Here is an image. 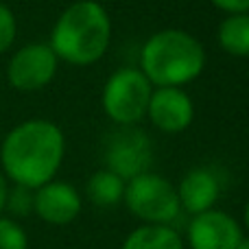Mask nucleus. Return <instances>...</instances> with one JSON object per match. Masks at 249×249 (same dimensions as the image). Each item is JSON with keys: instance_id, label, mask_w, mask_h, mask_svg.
<instances>
[{"instance_id": "obj_1", "label": "nucleus", "mask_w": 249, "mask_h": 249, "mask_svg": "<svg viewBox=\"0 0 249 249\" xmlns=\"http://www.w3.org/2000/svg\"><path fill=\"white\" fill-rule=\"evenodd\" d=\"M64 155L66 136L59 124L46 118H31L4 136L0 144V171L9 181L35 190L55 179Z\"/></svg>"}, {"instance_id": "obj_10", "label": "nucleus", "mask_w": 249, "mask_h": 249, "mask_svg": "<svg viewBox=\"0 0 249 249\" xmlns=\"http://www.w3.org/2000/svg\"><path fill=\"white\" fill-rule=\"evenodd\" d=\"M33 212L51 225H68L81 212V195L68 181L51 179L33 193Z\"/></svg>"}, {"instance_id": "obj_18", "label": "nucleus", "mask_w": 249, "mask_h": 249, "mask_svg": "<svg viewBox=\"0 0 249 249\" xmlns=\"http://www.w3.org/2000/svg\"><path fill=\"white\" fill-rule=\"evenodd\" d=\"M216 9L223 13L232 16V13H249V0H210Z\"/></svg>"}, {"instance_id": "obj_9", "label": "nucleus", "mask_w": 249, "mask_h": 249, "mask_svg": "<svg viewBox=\"0 0 249 249\" xmlns=\"http://www.w3.org/2000/svg\"><path fill=\"white\" fill-rule=\"evenodd\" d=\"M146 116L160 131L181 133L193 124L195 103L181 88H153Z\"/></svg>"}, {"instance_id": "obj_6", "label": "nucleus", "mask_w": 249, "mask_h": 249, "mask_svg": "<svg viewBox=\"0 0 249 249\" xmlns=\"http://www.w3.org/2000/svg\"><path fill=\"white\" fill-rule=\"evenodd\" d=\"M59 59L51 44L35 42L18 48L7 64V81L18 92H37L55 79Z\"/></svg>"}, {"instance_id": "obj_12", "label": "nucleus", "mask_w": 249, "mask_h": 249, "mask_svg": "<svg viewBox=\"0 0 249 249\" xmlns=\"http://www.w3.org/2000/svg\"><path fill=\"white\" fill-rule=\"evenodd\" d=\"M121 249H184V238L171 225L144 223L127 234Z\"/></svg>"}, {"instance_id": "obj_8", "label": "nucleus", "mask_w": 249, "mask_h": 249, "mask_svg": "<svg viewBox=\"0 0 249 249\" xmlns=\"http://www.w3.org/2000/svg\"><path fill=\"white\" fill-rule=\"evenodd\" d=\"M241 238L243 230L238 221L216 208L195 214L186 232L190 249H236Z\"/></svg>"}, {"instance_id": "obj_20", "label": "nucleus", "mask_w": 249, "mask_h": 249, "mask_svg": "<svg viewBox=\"0 0 249 249\" xmlns=\"http://www.w3.org/2000/svg\"><path fill=\"white\" fill-rule=\"evenodd\" d=\"M236 249H249V236H243L241 238V243H238V247Z\"/></svg>"}, {"instance_id": "obj_16", "label": "nucleus", "mask_w": 249, "mask_h": 249, "mask_svg": "<svg viewBox=\"0 0 249 249\" xmlns=\"http://www.w3.org/2000/svg\"><path fill=\"white\" fill-rule=\"evenodd\" d=\"M33 188L13 184V188H9L7 193L4 210H9L13 216H29L33 212Z\"/></svg>"}, {"instance_id": "obj_11", "label": "nucleus", "mask_w": 249, "mask_h": 249, "mask_svg": "<svg viewBox=\"0 0 249 249\" xmlns=\"http://www.w3.org/2000/svg\"><path fill=\"white\" fill-rule=\"evenodd\" d=\"M221 186L216 175L210 168H193L184 175V179L177 186V197H179L181 210L188 214H201L206 210H212L219 199Z\"/></svg>"}, {"instance_id": "obj_7", "label": "nucleus", "mask_w": 249, "mask_h": 249, "mask_svg": "<svg viewBox=\"0 0 249 249\" xmlns=\"http://www.w3.org/2000/svg\"><path fill=\"white\" fill-rule=\"evenodd\" d=\"M151 155V140L144 131L136 129V124L121 127L105 146V168L129 181L131 177L149 171Z\"/></svg>"}, {"instance_id": "obj_2", "label": "nucleus", "mask_w": 249, "mask_h": 249, "mask_svg": "<svg viewBox=\"0 0 249 249\" xmlns=\"http://www.w3.org/2000/svg\"><path fill=\"white\" fill-rule=\"evenodd\" d=\"M51 48L70 66H92L112 44V18L96 0H77L61 11L51 31Z\"/></svg>"}, {"instance_id": "obj_19", "label": "nucleus", "mask_w": 249, "mask_h": 249, "mask_svg": "<svg viewBox=\"0 0 249 249\" xmlns=\"http://www.w3.org/2000/svg\"><path fill=\"white\" fill-rule=\"evenodd\" d=\"M7 193H9V179L4 173L0 171V214L4 212V203H7Z\"/></svg>"}, {"instance_id": "obj_15", "label": "nucleus", "mask_w": 249, "mask_h": 249, "mask_svg": "<svg viewBox=\"0 0 249 249\" xmlns=\"http://www.w3.org/2000/svg\"><path fill=\"white\" fill-rule=\"evenodd\" d=\"M0 249H29L24 228L11 216L0 214Z\"/></svg>"}, {"instance_id": "obj_4", "label": "nucleus", "mask_w": 249, "mask_h": 249, "mask_svg": "<svg viewBox=\"0 0 249 249\" xmlns=\"http://www.w3.org/2000/svg\"><path fill=\"white\" fill-rule=\"evenodd\" d=\"M123 201L136 219L153 225H171L181 212L177 188L166 177L149 171L124 184Z\"/></svg>"}, {"instance_id": "obj_5", "label": "nucleus", "mask_w": 249, "mask_h": 249, "mask_svg": "<svg viewBox=\"0 0 249 249\" xmlns=\"http://www.w3.org/2000/svg\"><path fill=\"white\" fill-rule=\"evenodd\" d=\"M153 86L140 68H121L103 86V112L118 127H131L146 116Z\"/></svg>"}, {"instance_id": "obj_3", "label": "nucleus", "mask_w": 249, "mask_h": 249, "mask_svg": "<svg viewBox=\"0 0 249 249\" xmlns=\"http://www.w3.org/2000/svg\"><path fill=\"white\" fill-rule=\"evenodd\" d=\"M203 68L206 48L181 29L158 31L140 51V72L153 88H184L201 77Z\"/></svg>"}, {"instance_id": "obj_17", "label": "nucleus", "mask_w": 249, "mask_h": 249, "mask_svg": "<svg viewBox=\"0 0 249 249\" xmlns=\"http://www.w3.org/2000/svg\"><path fill=\"white\" fill-rule=\"evenodd\" d=\"M18 37V20L4 2H0V55L13 46Z\"/></svg>"}, {"instance_id": "obj_21", "label": "nucleus", "mask_w": 249, "mask_h": 249, "mask_svg": "<svg viewBox=\"0 0 249 249\" xmlns=\"http://www.w3.org/2000/svg\"><path fill=\"white\" fill-rule=\"evenodd\" d=\"M243 216H245V228L249 230V201H247V206H245V214H243Z\"/></svg>"}, {"instance_id": "obj_13", "label": "nucleus", "mask_w": 249, "mask_h": 249, "mask_svg": "<svg viewBox=\"0 0 249 249\" xmlns=\"http://www.w3.org/2000/svg\"><path fill=\"white\" fill-rule=\"evenodd\" d=\"M219 44L228 55L247 59L249 57V13H232L219 24Z\"/></svg>"}, {"instance_id": "obj_14", "label": "nucleus", "mask_w": 249, "mask_h": 249, "mask_svg": "<svg viewBox=\"0 0 249 249\" xmlns=\"http://www.w3.org/2000/svg\"><path fill=\"white\" fill-rule=\"evenodd\" d=\"M124 184L127 181L123 177H118L109 168H103V171H96L94 175H90V179L86 184V195L94 206L112 208L123 201Z\"/></svg>"}]
</instances>
